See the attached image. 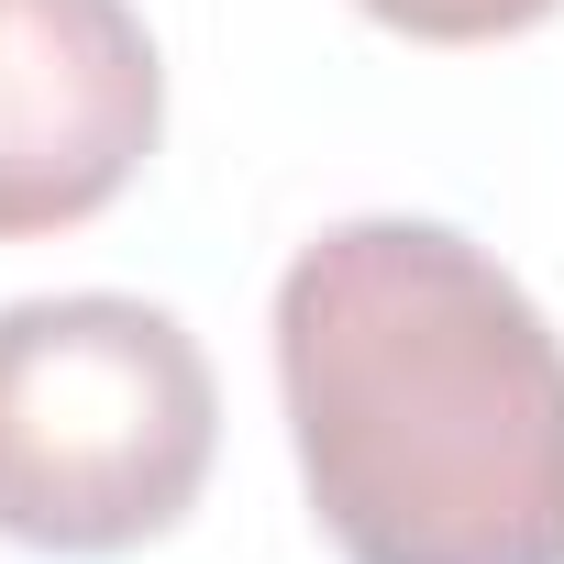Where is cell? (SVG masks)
Wrapping results in <instances>:
<instances>
[{"label": "cell", "mask_w": 564, "mask_h": 564, "mask_svg": "<svg viewBox=\"0 0 564 564\" xmlns=\"http://www.w3.org/2000/svg\"><path fill=\"white\" fill-rule=\"evenodd\" d=\"M276 410L344 564H564V333L454 221L289 254Z\"/></svg>", "instance_id": "1"}, {"label": "cell", "mask_w": 564, "mask_h": 564, "mask_svg": "<svg viewBox=\"0 0 564 564\" xmlns=\"http://www.w3.org/2000/svg\"><path fill=\"white\" fill-rule=\"evenodd\" d=\"M166 133L133 0H0V243L100 221Z\"/></svg>", "instance_id": "3"}, {"label": "cell", "mask_w": 564, "mask_h": 564, "mask_svg": "<svg viewBox=\"0 0 564 564\" xmlns=\"http://www.w3.org/2000/svg\"><path fill=\"white\" fill-rule=\"evenodd\" d=\"M221 454V388L177 311L122 289L0 311V542L23 553H144L166 542Z\"/></svg>", "instance_id": "2"}, {"label": "cell", "mask_w": 564, "mask_h": 564, "mask_svg": "<svg viewBox=\"0 0 564 564\" xmlns=\"http://www.w3.org/2000/svg\"><path fill=\"white\" fill-rule=\"evenodd\" d=\"M355 12L388 23V34H410V45H509V34L553 23L564 0H355Z\"/></svg>", "instance_id": "4"}]
</instances>
